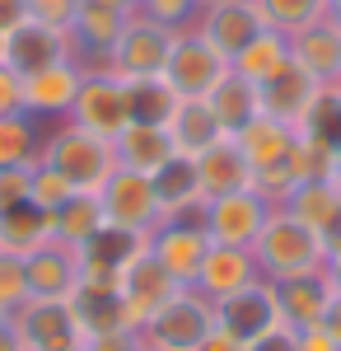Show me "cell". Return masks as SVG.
Listing matches in <instances>:
<instances>
[{
  "label": "cell",
  "mask_w": 341,
  "mask_h": 351,
  "mask_svg": "<svg viewBox=\"0 0 341 351\" xmlns=\"http://www.w3.org/2000/svg\"><path fill=\"white\" fill-rule=\"evenodd\" d=\"M56 351H89V347H84V342H75V347H56Z\"/></svg>",
  "instance_id": "obj_56"
},
{
  "label": "cell",
  "mask_w": 341,
  "mask_h": 351,
  "mask_svg": "<svg viewBox=\"0 0 341 351\" xmlns=\"http://www.w3.org/2000/svg\"><path fill=\"white\" fill-rule=\"evenodd\" d=\"M276 286V304H281V324L286 328H314L327 324L337 291L327 286V276H294V281H271Z\"/></svg>",
  "instance_id": "obj_20"
},
{
  "label": "cell",
  "mask_w": 341,
  "mask_h": 351,
  "mask_svg": "<svg viewBox=\"0 0 341 351\" xmlns=\"http://www.w3.org/2000/svg\"><path fill=\"white\" fill-rule=\"evenodd\" d=\"M136 10H117L108 0H79L75 19H71V38H75V56L84 66H103V56L112 52V43L122 38V28Z\"/></svg>",
  "instance_id": "obj_15"
},
{
  "label": "cell",
  "mask_w": 341,
  "mask_h": 351,
  "mask_svg": "<svg viewBox=\"0 0 341 351\" xmlns=\"http://www.w3.org/2000/svg\"><path fill=\"white\" fill-rule=\"evenodd\" d=\"M210 328H215V300H206L197 286H183L140 328V342L150 351H197Z\"/></svg>",
  "instance_id": "obj_3"
},
{
  "label": "cell",
  "mask_w": 341,
  "mask_h": 351,
  "mask_svg": "<svg viewBox=\"0 0 341 351\" xmlns=\"http://www.w3.org/2000/svg\"><path fill=\"white\" fill-rule=\"evenodd\" d=\"M99 206H103L108 225L131 230V234H150L164 220L155 202V183L145 173H131V169H112V178L99 188Z\"/></svg>",
  "instance_id": "obj_11"
},
{
  "label": "cell",
  "mask_w": 341,
  "mask_h": 351,
  "mask_svg": "<svg viewBox=\"0 0 341 351\" xmlns=\"http://www.w3.org/2000/svg\"><path fill=\"white\" fill-rule=\"evenodd\" d=\"M294 342H299V351H341L337 332L327 324H314V328H294Z\"/></svg>",
  "instance_id": "obj_43"
},
{
  "label": "cell",
  "mask_w": 341,
  "mask_h": 351,
  "mask_svg": "<svg viewBox=\"0 0 341 351\" xmlns=\"http://www.w3.org/2000/svg\"><path fill=\"white\" fill-rule=\"evenodd\" d=\"M56 239V216L52 211H42L38 202H19V206H10V211H0V248L5 253H38V248H47Z\"/></svg>",
  "instance_id": "obj_30"
},
{
  "label": "cell",
  "mask_w": 341,
  "mask_h": 351,
  "mask_svg": "<svg viewBox=\"0 0 341 351\" xmlns=\"http://www.w3.org/2000/svg\"><path fill=\"white\" fill-rule=\"evenodd\" d=\"M79 80H84V61H56L47 71L24 75L19 104H24V112L33 122H66L71 104H75V94H79Z\"/></svg>",
  "instance_id": "obj_14"
},
{
  "label": "cell",
  "mask_w": 341,
  "mask_h": 351,
  "mask_svg": "<svg viewBox=\"0 0 341 351\" xmlns=\"http://www.w3.org/2000/svg\"><path fill=\"white\" fill-rule=\"evenodd\" d=\"M56 216V243H66V248H79V243L89 239V234H99L108 220H103V206H99V192H75Z\"/></svg>",
  "instance_id": "obj_34"
},
{
  "label": "cell",
  "mask_w": 341,
  "mask_h": 351,
  "mask_svg": "<svg viewBox=\"0 0 341 351\" xmlns=\"http://www.w3.org/2000/svg\"><path fill=\"white\" fill-rule=\"evenodd\" d=\"M168 47H173V28L155 24L136 10L122 38L112 43V52L103 56V71H112L117 80H145V75H164V61H168Z\"/></svg>",
  "instance_id": "obj_8"
},
{
  "label": "cell",
  "mask_w": 341,
  "mask_h": 351,
  "mask_svg": "<svg viewBox=\"0 0 341 351\" xmlns=\"http://www.w3.org/2000/svg\"><path fill=\"white\" fill-rule=\"evenodd\" d=\"M327 328L337 332V342H341V295L332 300V314H327Z\"/></svg>",
  "instance_id": "obj_51"
},
{
  "label": "cell",
  "mask_w": 341,
  "mask_h": 351,
  "mask_svg": "<svg viewBox=\"0 0 341 351\" xmlns=\"http://www.w3.org/2000/svg\"><path fill=\"white\" fill-rule=\"evenodd\" d=\"M0 38H5V33H0Z\"/></svg>",
  "instance_id": "obj_57"
},
{
  "label": "cell",
  "mask_w": 341,
  "mask_h": 351,
  "mask_svg": "<svg viewBox=\"0 0 341 351\" xmlns=\"http://www.w3.org/2000/svg\"><path fill=\"white\" fill-rule=\"evenodd\" d=\"M197 28H201V38H206L225 61H234L266 24H262V14H257L253 0H225V5L201 10V14H197Z\"/></svg>",
  "instance_id": "obj_16"
},
{
  "label": "cell",
  "mask_w": 341,
  "mask_h": 351,
  "mask_svg": "<svg viewBox=\"0 0 341 351\" xmlns=\"http://www.w3.org/2000/svg\"><path fill=\"white\" fill-rule=\"evenodd\" d=\"M145 351H150V347H145Z\"/></svg>",
  "instance_id": "obj_58"
},
{
  "label": "cell",
  "mask_w": 341,
  "mask_h": 351,
  "mask_svg": "<svg viewBox=\"0 0 341 351\" xmlns=\"http://www.w3.org/2000/svg\"><path fill=\"white\" fill-rule=\"evenodd\" d=\"M286 211L294 220H304L323 243H332L341 234V188L332 178H309L286 197Z\"/></svg>",
  "instance_id": "obj_21"
},
{
  "label": "cell",
  "mask_w": 341,
  "mask_h": 351,
  "mask_svg": "<svg viewBox=\"0 0 341 351\" xmlns=\"http://www.w3.org/2000/svg\"><path fill=\"white\" fill-rule=\"evenodd\" d=\"M253 5H257L262 24L276 33H299L327 14V0H253Z\"/></svg>",
  "instance_id": "obj_36"
},
{
  "label": "cell",
  "mask_w": 341,
  "mask_h": 351,
  "mask_svg": "<svg viewBox=\"0 0 341 351\" xmlns=\"http://www.w3.org/2000/svg\"><path fill=\"white\" fill-rule=\"evenodd\" d=\"M136 10H140L145 19H155V24L173 28V33H178V28H192V24H197V14H201L197 0H140Z\"/></svg>",
  "instance_id": "obj_40"
},
{
  "label": "cell",
  "mask_w": 341,
  "mask_h": 351,
  "mask_svg": "<svg viewBox=\"0 0 341 351\" xmlns=\"http://www.w3.org/2000/svg\"><path fill=\"white\" fill-rule=\"evenodd\" d=\"M19 19H28V0H0V33H10Z\"/></svg>",
  "instance_id": "obj_48"
},
{
  "label": "cell",
  "mask_w": 341,
  "mask_h": 351,
  "mask_svg": "<svg viewBox=\"0 0 341 351\" xmlns=\"http://www.w3.org/2000/svg\"><path fill=\"white\" fill-rule=\"evenodd\" d=\"M206 104H210V112H215V122L225 127V136H234V132H243L253 117H262V89L253 80H243L234 66L220 75V84L206 94Z\"/></svg>",
  "instance_id": "obj_29"
},
{
  "label": "cell",
  "mask_w": 341,
  "mask_h": 351,
  "mask_svg": "<svg viewBox=\"0 0 341 351\" xmlns=\"http://www.w3.org/2000/svg\"><path fill=\"white\" fill-rule=\"evenodd\" d=\"M183 286L168 276V271L155 263V253H150V243H145V253H136L127 267L117 271V295H122V309H127V324L140 332V328L155 319L159 309L168 304V300L178 295Z\"/></svg>",
  "instance_id": "obj_9"
},
{
  "label": "cell",
  "mask_w": 341,
  "mask_h": 351,
  "mask_svg": "<svg viewBox=\"0 0 341 351\" xmlns=\"http://www.w3.org/2000/svg\"><path fill=\"white\" fill-rule=\"evenodd\" d=\"M75 5H79V0H28V14H33V19H42V24L71 28V19H75Z\"/></svg>",
  "instance_id": "obj_42"
},
{
  "label": "cell",
  "mask_w": 341,
  "mask_h": 351,
  "mask_svg": "<svg viewBox=\"0 0 341 351\" xmlns=\"http://www.w3.org/2000/svg\"><path fill=\"white\" fill-rule=\"evenodd\" d=\"M28 188H33V164L28 169H0V211L28 202Z\"/></svg>",
  "instance_id": "obj_41"
},
{
  "label": "cell",
  "mask_w": 341,
  "mask_h": 351,
  "mask_svg": "<svg viewBox=\"0 0 341 351\" xmlns=\"http://www.w3.org/2000/svg\"><path fill=\"white\" fill-rule=\"evenodd\" d=\"M299 136L323 141V145H332V150L341 145V89H337V84H327V89L314 99L309 117L299 122Z\"/></svg>",
  "instance_id": "obj_37"
},
{
  "label": "cell",
  "mask_w": 341,
  "mask_h": 351,
  "mask_svg": "<svg viewBox=\"0 0 341 351\" xmlns=\"http://www.w3.org/2000/svg\"><path fill=\"white\" fill-rule=\"evenodd\" d=\"M197 178H201V197L210 202V197H225V192L253 188V164L243 160L234 136H225V141H215L210 150L197 155Z\"/></svg>",
  "instance_id": "obj_26"
},
{
  "label": "cell",
  "mask_w": 341,
  "mask_h": 351,
  "mask_svg": "<svg viewBox=\"0 0 341 351\" xmlns=\"http://www.w3.org/2000/svg\"><path fill=\"white\" fill-rule=\"evenodd\" d=\"M150 253H155V263L168 271L178 286H197L201 263H206V253H210V234L201 230L197 216L159 220L155 230H150Z\"/></svg>",
  "instance_id": "obj_10"
},
{
  "label": "cell",
  "mask_w": 341,
  "mask_h": 351,
  "mask_svg": "<svg viewBox=\"0 0 341 351\" xmlns=\"http://www.w3.org/2000/svg\"><path fill=\"white\" fill-rule=\"evenodd\" d=\"M327 178H332V183H337V188H341V145H337V150H332V169H327Z\"/></svg>",
  "instance_id": "obj_52"
},
{
  "label": "cell",
  "mask_w": 341,
  "mask_h": 351,
  "mask_svg": "<svg viewBox=\"0 0 341 351\" xmlns=\"http://www.w3.org/2000/svg\"><path fill=\"white\" fill-rule=\"evenodd\" d=\"M84 347H89V351H145V342H140V332L122 328V332H103V337H89Z\"/></svg>",
  "instance_id": "obj_44"
},
{
  "label": "cell",
  "mask_w": 341,
  "mask_h": 351,
  "mask_svg": "<svg viewBox=\"0 0 341 351\" xmlns=\"http://www.w3.org/2000/svg\"><path fill=\"white\" fill-rule=\"evenodd\" d=\"M323 89H327V84H318L314 75H304V71L290 61L271 84H262V112L299 132V122L309 117V108H314V99L323 94Z\"/></svg>",
  "instance_id": "obj_23"
},
{
  "label": "cell",
  "mask_w": 341,
  "mask_h": 351,
  "mask_svg": "<svg viewBox=\"0 0 341 351\" xmlns=\"http://www.w3.org/2000/svg\"><path fill=\"white\" fill-rule=\"evenodd\" d=\"M210 5H225V0H197V10H210Z\"/></svg>",
  "instance_id": "obj_55"
},
{
  "label": "cell",
  "mask_w": 341,
  "mask_h": 351,
  "mask_svg": "<svg viewBox=\"0 0 341 351\" xmlns=\"http://www.w3.org/2000/svg\"><path fill=\"white\" fill-rule=\"evenodd\" d=\"M229 66H234L243 80H253L257 89H262V84H271L290 66V38H286V33H276V28H262V33H257V38L229 61Z\"/></svg>",
  "instance_id": "obj_32"
},
{
  "label": "cell",
  "mask_w": 341,
  "mask_h": 351,
  "mask_svg": "<svg viewBox=\"0 0 341 351\" xmlns=\"http://www.w3.org/2000/svg\"><path fill=\"white\" fill-rule=\"evenodd\" d=\"M253 258L266 281H294V276H318L327 267V243L304 220L290 216L286 206H276L253 243Z\"/></svg>",
  "instance_id": "obj_1"
},
{
  "label": "cell",
  "mask_w": 341,
  "mask_h": 351,
  "mask_svg": "<svg viewBox=\"0 0 341 351\" xmlns=\"http://www.w3.org/2000/svg\"><path fill=\"white\" fill-rule=\"evenodd\" d=\"M84 132L103 136V141H117L131 122V108H127V80H117L103 66H84V80H79V94L71 104V117Z\"/></svg>",
  "instance_id": "obj_4"
},
{
  "label": "cell",
  "mask_w": 341,
  "mask_h": 351,
  "mask_svg": "<svg viewBox=\"0 0 341 351\" xmlns=\"http://www.w3.org/2000/svg\"><path fill=\"white\" fill-rule=\"evenodd\" d=\"M71 304H75V314H79L84 342L89 337H103V332L131 328L127 324V309H122V295H117V276H89V271H79L75 291H71Z\"/></svg>",
  "instance_id": "obj_17"
},
{
  "label": "cell",
  "mask_w": 341,
  "mask_h": 351,
  "mask_svg": "<svg viewBox=\"0 0 341 351\" xmlns=\"http://www.w3.org/2000/svg\"><path fill=\"white\" fill-rule=\"evenodd\" d=\"M145 243H150V234H131V230L103 225L99 234H89V239L75 248L79 271H89V276H117L136 253H145Z\"/></svg>",
  "instance_id": "obj_27"
},
{
  "label": "cell",
  "mask_w": 341,
  "mask_h": 351,
  "mask_svg": "<svg viewBox=\"0 0 341 351\" xmlns=\"http://www.w3.org/2000/svg\"><path fill=\"white\" fill-rule=\"evenodd\" d=\"M14 328H19V342L24 351H56V347H75L84 342V328H79V314L71 300H42L33 295L14 314Z\"/></svg>",
  "instance_id": "obj_13"
},
{
  "label": "cell",
  "mask_w": 341,
  "mask_h": 351,
  "mask_svg": "<svg viewBox=\"0 0 341 351\" xmlns=\"http://www.w3.org/2000/svg\"><path fill=\"white\" fill-rule=\"evenodd\" d=\"M0 351H24L19 328H14V319H5V314H0Z\"/></svg>",
  "instance_id": "obj_49"
},
{
  "label": "cell",
  "mask_w": 341,
  "mask_h": 351,
  "mask_svg": "<svg viewBox=\"0 0 341 351\" xmlns=\"http://www.w3.org/2000/svg\"><path fill=\"white\" fill-rule=\"evenodd\" d=\"M248 351H299V342H294V328H271V332H262L257 342H248Z\"/></svg>",
  "instance_id": "obj_46"
},
{
  "label": "cell",
  "mask_w": 341,
  "mask_h": 351,
  "mask_svg": "<svg viewBox=\"0 0 341 351\" xmlns=\"http://www.w3.org/2000/svg\"><path fill=\"white\" fill-rule=\"evenodd\" d=\"M28 267V300L42 295V300H71L79 281V258L75 248H66V243H47V248H38V253H28L24 258Z\"/></svg>",
  "instance_id": "obj_25"
},
{
  "label": "cell",
  "mask_w": 341,
  "mask_h": 351,
  "mask_svg": "<svg viewBox=\"0 0 341 351\" xmlns=\"http://www.w3.org/2000/svg\"><path fill=\"white\" fill-rule=\"evenodd\" d=\"M337 89H341V84H337Z\"/></svg>",
  "instance_id": "obj_59"
},
{
  "label": "cell",
  "mask_w": 341,
  "mask_h": 351,
  "mask_svg": "<svg viewBox=\"0 0 341 351\" xmlns=\"http://www.w3.org/2000/svg\"><path fill=\"white\" fill-rule=\"evenodd\" d=\"M286 38H290V61L304 75H314L318 84H341V28L327 14L299 33H286Z\"/></svg>",
  "instance_id": "obj_18"
},
{
  "label": "cell",
  "mask_w": 341,
  "mask_h": 351,
  "mask_svg": "<svg viewBox=\"0 0 341 351\" xmlns=\"http://www.w3.org/2000/svg\"><path fill=\"white\" fill-rule=\"evenodd\" d=\"M327 19L341 28V0H327Z\"/></svg>",
  "instance_id": "obj_53"
},
{
  "label": "cell",
  "mask_w": 341,
  "mask_h": 351,
  "mask_svg": "<svg viewBox=\"0 0 341 351\" xmlns=\"http://www.w3.org/2000/svg\"><path fill=\"white\" fill-rule=\"evenodd\" d=\"M127 108H131V122H150V127H164L173 108H178V94L168 89L164 75H145V80H127Z\"/></svg>",
  "instance_id": "obj_35"
},
{
  "label": "cell",
  "mask_w": 341,
  "mask_h": 351,
  "mask_svg": "<svg viewBox=\"0 0 341 351\" xmlns=\"http://www.w3.org/2000/svg\"><path fill=\"white\" fill-rule=\"evenodd\" d=\"M112 150H117V169H131V173H145V178L159 173L164 164L178 155L168 132L150 127V122H127V132L112 141Z\"/></svg>",
  "instance_id": "obj_28"
},
{
  "label": "cell",
  "mask_w": 341,
  "mask_h": 351,
  "mask_svg": "<svg viewBox=\"0 0 341 351\" xmlns=\"http://www.w3.org/2000/svg\"><path fill=\"white\" fill-rule=\"evenodd\" d=\"M215 328H225L229 337H238L243 347L248 342H257L262 332L271 328H281V304H276V286L257 276L253 286H243L234 295L215 300Z\"/></svg>",
  "instance_id": "obj_12"
},
{
  "label": "cell",
  "mask_w": 341,
  "mask_h": 351,
  "mask_svg": "<svg viewBox=\"0 0 341 351\" xmlns=\"http://www.w3.org/2000/svg\"><path fill=\"white\" fill-rule=\"evenodd\" d=\"M56 61H79L75 56V38L71 28H56V24H42V19H19L0 38V66H10L19 80L33 75V71H47Z\"/></svg>",
  "instance_id": "obj_6"
},
{
  "label": "cell",
  "mask_w": 341,
  "mask_h": 351,
  "mask_svg": "<svg viewBox=\"0 0 341 351\" xmlns=\"http://www.w3.org/2000/svg\"><path fill=\"white\" fill-rule=\"evenodd\" d=\"M197 351H248V347H243L238 337H229L225 328H210V332H206V342H201Z\"/></svg>",
  "instance_id": "obj_47"
},
{
  "label": "cell",
  "mask_w": 341,
  "mask_h": 351,
  "mask_svg": "<svg viewBox=\"0 0 341 351\" xmlns=\"http://www.w3.org/2000/svg\"><path fill=\"white\" fill-rule=\"evenodd\" d=\"M108 5H117V10H136L140 0H108Z\"/></svg>",
  "instance_id": "obj_54"
},
{
  "label": "cell",
  "mask_w": 341,
  "mask_h": 351,
  "mask_svg": "<svg viewBox=\"0 0 341 351\" xmlns=\"http://www.w3.org/2000/svg\"><path fill=\"white\" fill-rule=\"evenodd\" d=\"M71 197H75V188H71L56 169H47L42 160L33 164V188H28V202H38L42 211H61Z\"/></svg>",
  "instance_id": "obj_39"
},
{
  "label": "cell",
  "mask_w": 341,
  "mask_h": 351,
  "mask_svg": "<svg viewBox=\"0 0 341 351\" xmlns=\"http://www.w3.org/2000/svg\"><path fill=\"white\" fill-rule=\"evenodd\" d=\"M28 304V267L19 253H5L0 248V314L14 319Z\"/></svg>",
  "instance_id": "obj_38"
},
{
  "label": "cell",
  "mask_w": 341,
  "mask_h": 351,
  "mask_svg": "<svg viewBox=\"0 0 341 351\" xmlns=\"http://www.w3.org/2000/svg\"><path fill=\"white\" fill-rule=\"evenodd\" d=\"M150 183H155V202H159V216L164 220L197 216V211L206 206L201 178H197V160H192V155H173L159 173H150Z\"/></svg>",
  "instance_id": "obj_19"
},
{
  "label": "cell",
  "mask_w": 341,
  "mask_h": 351,
  "mask_svg": "<svg viewBox=\"0 0 341 351\" xmlns=\"http://www.w3.org/2000/svg\"><path fill=\"white\" fill-rule=\"evenodd\" d=\"M19 89H24V80H19L10 66H0V117L24 112V104H19Z\"/></svg>",
  "instance_id": "obj_45"
},
{
  "label": "cell",
  "mask_w": 341,
  "mask_h": 351,
  "mask_svg": "<svg viewBox=\"0 0 341 351\" xmlns=\"http://www.w3.org/2000/svg\"><path fill=\"white\" fill-rule=\"evenodd\" d=\"M38 145H42V122H33L28 112L0 117V169L38 164Z\"/></svg>",
  "instance_id": "obj_33"
},
{
  "label": "cell",
  "mask_w": 341,
  "mask_h": 351,
  "mask_svg": "<svg viewBox=\"0 0 341 351\" xmlns=\"http://www.w3.org/2000/svg\"><path fill=\"white\" fill-rule=\"evenodd\" d=\"M323 276H327V286L341 295V248H327V267H323Z\"/></svg>",
  "instance_id": "obj_50"
},
{
  "label": "cell",
  "mask_w": 341,
  "mask_h": 351,
  "mask_svg": "<svg viewBox=\"0 0 341 351\" xmlns=\"http://www.w3.org/2000/svg\"><path fill=\"white\" fill-rule=\"evenodd\" d=\"M164 132L173 141V150H178V155H192V160H197L201 150H210L215 141H225V127L215 122V112H210L206 99H178V108L164 122Z\"/></svg>",
  "instance_id": "obj_31"
},
{
  "label": "cell",
  "mask_w": 341,
  "mask_h": 351,
  "mask_svg": "<svg viewBox=\"0 0 341 351\" xmlns=\"http://www.w3.org/2000/svg\"><path fill=\"white\" fill-rule=\"evenodd\" d=\"M262 271H257V258H253V248H225V243H210L206 263H201V276H197V291L206 300H225L243 291V286H253Z\"/></svg>",
  "instance_id": "obj_22"
},
{
  "label": "cell",
  "mask_w": 341,
  "mask_h": 351,
  "mask_svg": "<svg viewBox=\"0 0 341 351\" xmlns=\"http://www.w3.org/2000/svg\"><path fill=\"white\" fill-rule=\"evenodd\" d=\"M38 160L47 169H56L75 192H99L112 178V169H117V150H112V141L84 132L75 122H52L42 132Z\"/></svg>",
  "instance_id": "obj_2"
},
{
  "label": "cell",
  "mask_w": 341,
  "mask_h": 351,
  "mask_svg": "<svg viewBox=\"0 0 341 351\" xmlns=\"http://www.w3.org/2000/svg\"><path fill=\"white\" fill-rule=\"evenodd\" d=\"M225 71H229V61L201 38L197 24L173 33V47H168V61H164V80H168V89L178 99H206Z\"/></svg>",
  "instance_id": "obj_7"
},
{
  "label": "cell",
  "mask_w": 341,
  "mask_h": 351,
  "mask_svg": "<svg viewBox=\"0 0 341 351\" xmlns=\"http://www.w3.org/2000/svg\"><path fill=\"white\" fill-rule=\"evenodd\" d=\"M234 141H238V150H243V160L253 164V178H257V173H266V169H286L299 132L262 112V117H253L243 132H234Z\"/></svg>",
  "instance_id": "obj_24"
},
{
  "label": "cell",
  "mask_w": 341,
  "mask_h": 351,
  "mask_svg": "<svg viewBox=\"0 0 341 351\" xmlns=\"http://www.w3.org/2000/svg\"><path fill=\"white\" fill-rule=\"evenodd\" d=\"M271 211H276V206H271L257 188H243V192L210 197L206 206L197 211V220H201V230L210 234V243H225V248H253Z\"/></svg>",
  "instance_id": "obj_5"
}]
</instances>
